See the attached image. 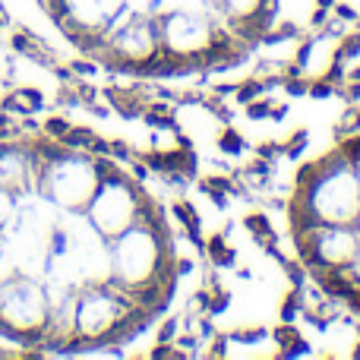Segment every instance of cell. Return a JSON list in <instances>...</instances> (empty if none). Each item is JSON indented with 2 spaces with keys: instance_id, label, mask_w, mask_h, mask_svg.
<instances>
[{
  "instance_id": "cell-1",
  "label": "cell",
  "mask_w": 360,
  "mask_h": 360,
  "mask_svg": "<svg viewBox=\"0 0 360 360\" xmlns=\"http://www.w3.org/2000/svg\"><path fill=\"white\" fill-rule=\"evenodd\" d=\"M190 272L171 202L124 158L44 133L0 136V338L38 354L142 341Z\"/></svg>"
},
{
  "instance_id": "cell-2",
  "label": "cell",
  "mask_w": 360,
  "mask_h": 360,
  "mask_svg": "<svg viewBox=\"0 0 360 360\" xmlns=\"http://www.w3.org/2000/svg\"><path fill=\"white\" fill-rule=\"evenodd\" d=\"M284 0H0L19 32L54 54L136 79H193L247 64Z\"/></svg>"
},
{
  "instance_id": "cell-3",
  "label": "cell",
  "mask_w": 360,
  "mask_h": 360,
  "mask_svg": "<svg viewBox=\"0 0 360 360\" xmlns=\"http://www.w3.org/2000/svg\"><path fill=\"white\" fill-rule=\"evenodd\" d=\"M284 218L310 281L360 313V130L297 167Z\"/></svg>"
}]
</instances>
